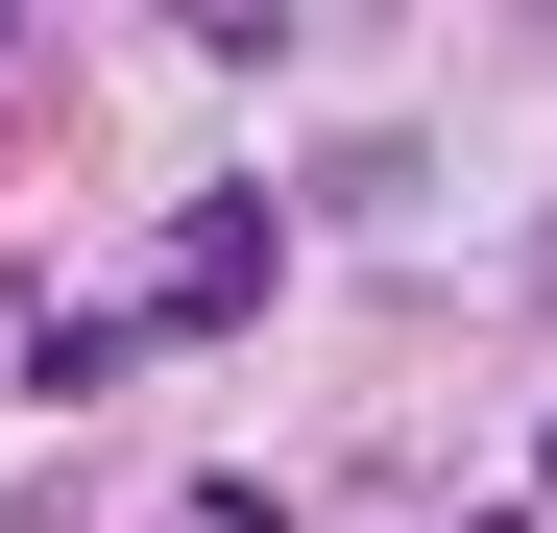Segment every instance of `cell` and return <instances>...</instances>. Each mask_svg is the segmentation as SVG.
I'll list each match as a JSON object with an SVG mask.
<instances>
[{
    "label": "cell",
    "mask_w": 557,
    "mask_h": 533,
    "mask_svg": "<svg viewBox=\"0 0 557 533\" xmlns=\"http://www.w3.org/2000/svg\"><path fill=\"white\" fill-rule=\"evenodd\" d=\"M219 315H267V195H219L195 243H170V339H219Z\"/></svg>",
    "instance_id": "1"
}]
</instances>
